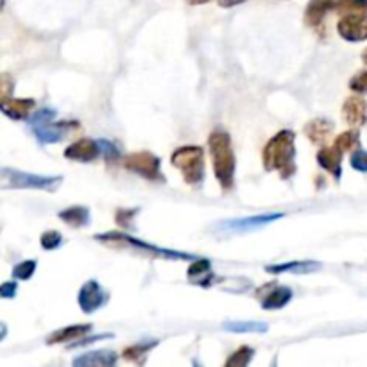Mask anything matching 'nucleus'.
<instances>
[{
  "label": "nucleus",
  "mask_w": 367,
  "mask_h": 367,
  "mask_svg": "<svg viewBox=\"0 0 367 367\" xmlns=\"http://www.w3.org/2000/svg\"><path fill=\"white\" fill-rule=\"evenodd\" d=\"M124 165L128 171L136 172L138 176L149 181H165L164 174H161L160 158L152 154V152H133L126 158Z\"/></svg>",
  "instance_id": "obj_7"
},
{
  "label": "nucleus",
  "mask_w": 367,
  "mask_h": 367,
  "mask_svg": "<svg viewBox=\"0 0 367 367\" xmlns=\"http://www.w3.org/2000/svg\"><path fill=\"white\" fill-rule=\"evenodd\" d=\"M6 333H8V330H6V324H2V339L6 337Z\"/></svg>",
  "instance_id": "obj_39"
},
{
  "label": "nucleus",
  "mask_w": 367,
  "mask_h": 367,
  "mask_svg": "<svg viewBox=\"0 0 367 367\" xmlns=\"http://www.w3.org/2000/svg\"><path fill=\"white\" fill-rule=\"evenodd\" d=\"M224 330L232 331V333H265L269 330V326L265 323H253V321H248V323H226L224 324Z\"/></svg>",
  "instance_id": "obj_25"
},
{
  "label": "nucleus",
  "mask_w": 367,
  "mask_h": 367,
  "mask_svg": "<svg viewBox=\"0 0 367 367\" xmlns=\"http://www.w3.org/2000/svg\"><path fill=\"white\" fill-rule=\"evenodd\" d=\"M100 156H104L108 161H116L120 158V151L113 142L109 140H99Z\"/></svg>",
  "instance_id": "obj_30"
},
{
  "label": "nucleus",
  "mask_w": 367,
  "mask_h": 367,
  "mask_svg": "<svg viewBox=\"0 0 367 367\" xmlns=\"http://www.w3.org/2000/svg\"><path fill=\"white\" fill-rule=\"evenodd\" d=\"M317 164L328 171L331 176L335 178V180H340V174H342V152L335 147V145H331V147H324L317 152Z\"/></svg>",
  "instance_id": "obj_14"
},
{
  "label": "nucleus",
  "mask_w": 367,
  "mask_h": 367,
  "mask_svg": "<svg viewBox=\"0 0 367 367\" xmlns=\"http://www.w3.org/2000/svg\"><path fill=\"white\" fill-rule=\"evenodd\" d=\"M285 213H260V215L253 217H240V219L224 220L217 226V232L222 235H240V233L255 232L258 228H264L267 224L276 222V220L283 219Z\"/></svg>",
  "instance_id": "obj_6"
},
{
  "label": "nucleus",
  "mask_w": 367,
  "mask_h": 367,
  "mask_svg": "<svg viewBox=\"0 0 367 367\" xmlns=\"http://www.w3.org/2000/svg\"><path fill=\"white\" fill-rule=\"evenodd\" d=\"M208 147H210V154H212L213 161V172L219 181L220 188L224 192L233 190L235 185V152H233L232 136L222 129H217L208 138Z\"/></svg>",
  "instance_id": "obj_2"
},
{
  "label": "nucleus",
  "mask_w": 367,
  "mask_h": 367,
  "mask_svg": "<svg viewBox=\"0 0 367 367\" xmlns=\"http://www.w3.org/2000/svg\"><path fill=\"white\" fill-rule=\"evenodd\" d=\"M172 165L181 172L185 183L199 187L204 180V151L197 145L180 147L171 158Z\"/></svg>",
  "instance_id": "obj_3"
},
{
  "label": "nucleus",
  "mask_w": 367,
  "mask_h": 367,
  "mask_svg": "<svg viewBox=\"0 0 367 367\" xmlns=\"http://www.w3.org/2000/svg\"><path fill=\"white\" fill-rule=\"evenodd\" d=\"M102 339H113V333H102V335H93V337H88V339H84V337H83V339L70 342V346H68V347L88 346V344H93V342H97V340H102Z\"/></svg>",
  "instance_id": "obj_34"
},
{
  "label": "nucleus",
  "mask_w": 367,
  "mask_h": 367,
  "mask_svg": "<svg viewBox=\"0 0 367 367\" xmlns=\"http://www.w3.org/2000/svg\"><path fill=\"white\" fill-rule=\"evenodd\" d=\"M0 83H2V99H8L9 95H11V88H15V81L11 79V76L9 74H2V77H0Z\"/></svg>",
  "instance_id": "obj_36"
},
{
  "label": "nucleus",
  "mask_w": 367,
  "mask_h": 367,
  "mask_svg": "<svg viewBox=\"0 0 367 367\" xmlns=\"http://www.w3.org/2000/svg\"><path fill=\"white\" fill-rule=\"evenodd\" d=\"M156 346H158V340H142V342L133 344V346L126 347L124 353H122V356H124L126 360H129V362L144 363L147 353Z\"/></svg>",
  "instance_id": "obj_23"
},
{
  "label": "nucleus",
  "mask_w": 367,
  "mask_h": 367,
  "mask_svg": "<svg viewBox=\"0 0 367 367\" xmlns=\"http://www.w3.org/2000/svg\"><path fill=\"white\" fill-rule=\"evenodd\" d=\"M136 212H138V210H131V212H129V210H119L115 215L116 222H119L120 226H124V228H129L133 224V217L136 215Z\"/></svg>",
  "instance_id": "obj_33"
},
{
  "label": "nucleus",
  "mask_w": 367,
  "mask_h": 367,
  "mask_svg": "<svg viewBox=\"0 0 367 367\" xmlns=\"http://www.w3.org/2000/svg\"><path fill=\"white\" fill-rule=\"evenodd\" d=\"M253 355H255V352H253V347L249 346H242L239 347L235 353H233L232 356L228 359V362H226V366L228 367H243L248 366L249 362H251Z\"/></svg>",
  "instance_id": "obj_27"
},
{
  "label": "nucleus",
  "mask_w": 367,
  "mask_h": 367,
  "mask_svg": "<svg viewBox=\"0 0 367 367\" xmlns=\"http://www.w3.org/2000/svg\"><path fill=\"white\" fill-rule=\"evenodd\" d=\"M6 188H36V190L54 192L61 185V176H38L27 172L15 171V168H2Z\"/></svg>",
  "instance_id": "obj_4"
},
{
  "label": "nucleus",
  "mask_w": 367,
  "mask_h": 367,
  "mask_svg": "<svg viewBox=\"0 0 367 367\" xmlns=\"http://www.w3.org/2000/svg\"><path fill=\"white\" fill-rule=\"evenodd\" d=\"M330 9H335V0H310L305 11V22L310 27H317L324 20V16L330 13Z\"/></svg>",
  "instance_id": "obj_16"
},
{
  "label": "nucleus",
  "mask_w": 367,
  "mask_h": 367,
  "mask_svg": "<svg viewBox=\"0 0 367 367\" xmlns=\"http://www.w3.org/2000/svg\"><path fill=\"white\" fill-rule=\"evenodd\" d=\"M333 145H335L337 149H339L340 152H353L356 151V149L360 147V135L359 131H355V129H349V131L342 133V135H339L335 138V142H333Z\"/></svg>",
  "instance_id": "obj_24"
},
{
  "label": "nucleus",
  "mask_w": 367,
  "mask_h": 367,
  "mask_svg": "<svg viewBox=\"0 0 367 367\" xmlns=\"http://www.w3.org/2000/svg\"><path fill=\"white\" fill-rule=\"evenodd\" d=\"M54 119L44 120V122H38V124H31L32 133L38 138L40 144H58L65 136L68 135L74 129H79L77 122H52Z\"/></svg>",
  "instance_id": "obj_8"
},
{
  "label": "nucleus",
  "mask_w": 367,
  "mask_h": 367,
  "mask_svg": "<svg viewBox=\"0 0 367 367\" xmlns=\"http://www.w3.org/2000/svg\"><path fill=\"white\" fill-rule=\"evenodd\" d=\"M337 31L347 41L367 40V15L366 13L344 15L337 25Z\"/></svg>",
  "instance_id": "obj_10"
},
{
  "label": "nucleus",
  "mask_w": 367,
  "mask_h": 367,
  "mask_svg": "<svg viewBox=\"0 0 367 367\" xmlns=\"http://www.w3.org/2000/svg\"><path fill=\"white\" fill-rule=\"evenodd\" d=\"M36 260H25V262H22V264L16 265L15 269H13V278L15 279H29L32 278V274H34V271H36Z\"/></svg>",
  "instance_id": "obj_28"
},
{
  "label": "nucleus",
  "mask_w": 367,
  "mask_h": 367,
  "mask_svg": "<svg viewBox=\"0 0 367 367\" xmlns=\"http://www.w3.org/2000/svg\"><path fill=\"white\" fill-rule=\"evenodd\" d=\"M16 292H18V283H16V281H6V283L0 287V295H2L4 300L15 298Z\"/></svg>",
  "instance_id": "obj_35"
},
{
  "label": "nucleus",
  "mask_w": 367,
  "mask_h": 367,
  "mask_svg": "<svg viewBox=\"0 0 367 367\" xmlns=\"http://www.w3.org/2000/svg\"><path fill=\"white\" fill-rule=\"evenodd\" d=\"M292 300V288L283 287V285H279V287H274L271 292L264 295V300H262V308L264 310H279V308L287 307Z\"/></svg>",
  "instance_id": "obj_17"
},
{
  "label": "nucleus",
  "mask_w": 367,
  "mask_h": 367,
  "mask_svg": "<svg viewBox=\"0 0 367 367\" xmlns=\"http://www.w3.org/2000/svg\"><path fill=\"white\" fill-rule=\"evenodd\" d=\"M331 131H333V126H331V122H328V120L324 119L312 120V122L307 124V128H305V135H307L308 138H310V142H314V144H323V142H326L331 136Z\"/></svg>",
  "instance_id": "obj_20"
},
{
  "label": "nucleus",
  "mask_w": 367,
  "mask_h": 367,
  "mask_svg": "<svg viewBox=\"0 0 367 367\" xmlns=\"http://www.w3.org/2000/svg\"><path fill=\"white\" fill-rule=\"evenodd\" d=\"M100 154L99 142L90 138H81L74 142L72 145H68L65 151V158L72 161H81V164H90Z\"/></svg>",
  "instance_id": "obj_11"
},
{
  "label": "nucleus",
  "mask_w": 367,
  "mask_h": 367,
  "mask_svg": "<svg viewBox=\"0 0 367 367\" xmlns=\"http://www.w3.org/2000/svg\"><path fill=\"white\" fill-rule=\"evenodd\" d=\"M217 2H219V6H222V8H233V6L243 4L246 0H217Z\"/></svg>",
  "instance_id": "obj_37"
},
{
  "label": "nucleus",
  "mask_w": 367,
  "mask_h": 367,
  "mask_svg": "<svg viewBox=\"0 0 367 367\" xmlns=\"http://www.w3.org/2000/svg\"><path fill=\"white\" fill-rule=\"evenodd\" d=\"M77 303H79L81 310L84 314H93V312L108 303V292L104 291L99 281L90 279L81 287L79 295H77Z\"/></svg>",
  "instance_id": "obj_9"
},
{
  "label": "nucleus",
  "mask_w": 367,
  "mask_h": 367,
  "mask_svg": "<svg viewBox=\"0 0 367 367\" xmlns=\"http://www.w3.org/2000/svg\"><path fill=\"white\" fill-rule=\"evenodd\" d=\"M58 217L63 222H67L68 226H74V228H83V226H88L90 224V210L84 206L67 208V210L60 212Z\"/></svg>",
  "instance_id": "obj_22"
},
{
  "label": "nucleus",
  "mask_w": 367,
  "mask_h": 367,
  "mask_svg": "<svg viewBox=\"0 0 367 367\" xmlns=\"http://www.w3.org/2000/svg\"><path fill=\"white\" fill-rule=\"evenodd\" d=\"M349 88L355 93H367V70L366 72H360L359 76H355L349 81Z\"/></svg>",
  "instance_id": "obj_32"
},
{
  "label": "nucleus",
  "mask_w": 367,
  "mask_h": 367,
  "mask_svg": "<svg viewBox=\"0 0 367 367\" xmlns=\"http://www.w3.org/2000/svg\"><path fill=\"white\" fill-rule=\"evenodd\" d=\"M321 267L319 262H312V260H305V262H288V264L281 265H267L265 272L269 274H281V272H295V274H307V272H314Z\"/></svg>",
  "instance_id": "obj_19"
},
{
  "label": "nucleus",
  "mask_w": 367,
  "mask_h": 367,
  "mask_svg": "<svg viewBox=\"0 0 367 367\" xmlns=\"http://www.w3.org/2000/svg\"><path fill=\"white\" fill-rule=\"evenodd\" d=\"M116 363V355L108 349H102V352H90L84 353V355L77 356L74 360V366H100V367H109Z\"/></svg>",
  "instance_id": "obj_18"
},
{
  "label": "nucleus",
  "mask_w": 367,
  "mask_h": 367,
  "mask_svg": "<svg viewBox=\"0 0 367 367\" xmlns=\"http://www.w3.org/2000/svg\"><path fill=\"white\" fill-rule=\"evenodd\" d=\"M349 164H352V167L355 168V171L367 172V151H362V149L353 151Z\"/></svg>",
  "instance_id": "obj_31"
},
{
  "label": "nucleus",
  "mask_w": 367,
  "mask_h": 367,
  "mask_svg": "<svg viewBox=\"0 0 367 367\" xmlns=\"http://www.w3.org/2000/svg\"><path fill=\"white\" fill-rule=\"evenodd\" d=\"M188 278H190L192 283L208 285V281L213 279L212 264L204 258H196L194 260V264L188 267Z\"/></svg>",
  "instance_id": "obj_21"
},
{
  "label": "nucleus",
  "mask_w": 367,
  "mask_h": 367,
  "mask_svg": "<svg viewBox=\"0 0 367 367\" xmlns=\"http://www.w3.org/2000/svg\"><path fill=\"white\" fill-rule=\"evenodd\" d=\"M95 239L100 240V242L128 243V246L140 249V251H145L152 256H160V258H167V260H196L197 258V256L188 255V253L171 251V249H164V248H158V246H151V243L144 242V240H138L131 235H124V233L108 232V233H102V235H95Z\"/></svg>",
  "instance_id": "obj_5"
},
{
  "label": "nucleus",
  "mask_w": 367,
  "mask_h": 367,
  "mask_svg": "<svg viewBox=\"0 0 367 367\" xmlns=\"http://www.w3.org/2000/svg\"><path fill=\"white\" fill-rule=\"evenodd\" d=\"M264 167L269 172H278L283 180L295 174V135L291 129L279 131L269 140L264 149Z\"/></svg>",
  "instance_id": "obj_1"
},
{
  "label": "nucleus",
  "mask_w": 367,
  "mask_h": 367,
  "mask_svg": "<svg viewBox=\"0 0 367 367\" xmlns=\"http://www.w3.org/2000/svg\"><path fill=\"white\" fill-rule=\"evenodd\" d=\"M34 100L32 99H2V112L13 120H25L32 113Z\"/></svg>",
  "instance_id": "obj_15"
},
{
  "label": "nucleus",
  "mask_w": 367,
  "mask_h": 367,
  "mask_svg": "<svg viewBox=\"0 0 367 367\" xmlns=\"http://www.w3.org/2000/svg\"><path fill=\"white\" fill-rule=\"evenodd\" d=\"M335 9L344 15L367 13V0H335Z\"/></svg>",
  "instance_id": "obj_26"
},
{
  "label": "nucleus",
  "mask_w": 367,
  "mask_h": 367,
  "mask_svg": "<svg viewBox=\"0 0 367 367\" xmlns=\"http://www.w3.org/2000/svg\"><path fill=\"white\" fill-rule=\"evenodd\" d=\"M40 242L45 251H54V249H58L63 243V236H61L60 232H45L41 235Z\"/></svg>",
  "instance_id": "obj_29"
},
{
  "label": "nucleus",
  "mask_w": 367,
  "mask_h": 367,
  "mask_svg": "<svg viewBox=\"0 0 367 367\" xmlns=\"http://www.w3.org/2000/svg\"><path fill=\"white\" fill-rule=\"evenodd\" d=\"M92 331L90 324H72V326L61 328V330L54 331L47 337L48 346H54V344H63V342H74V340H79L83 337H86Z\"/></svg>",
  "instance_id": "obj_13"
},
{
  "label": "nucleus",
  "mask_w": 367,
  "mask_h": 367,
  "mask_svg": "<svg viewBox=\"0 0 367 367\" xmlns=\"http://www.w3.org/2000/svg\"><path fill=\"white\" fill-rule=\"evenodd\" d=\"M190 4H206V2H210V0H188Z\"/></svg>",
  "instance_id": "obj_38"
},
{
  "label": "nucleus",
  "mask_w": 367,
  "mask_h": 367,
  "mask_svg": "<svg viewBox=\"0 0 367 367\" xmlns=\"http://www.w3.org/2000/svg\"><path fill=\"white\" fill-rule=\"evenodd\" d=\"M342 116L347 124L363 126L367 122V102L359 95H353L344 102Z\"/></svg>",
  "instance_id": "obj_12"
}]
</instances>
